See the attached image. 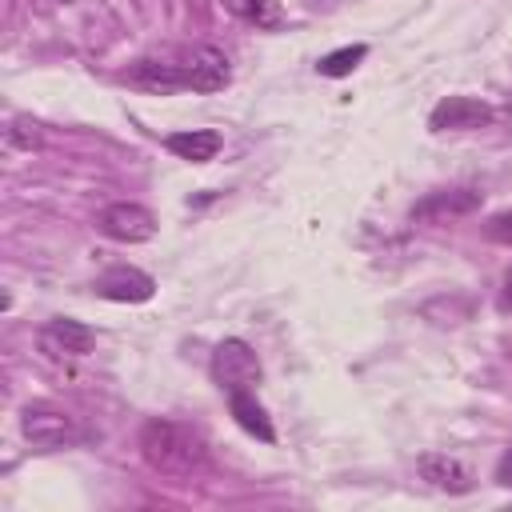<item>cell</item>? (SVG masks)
Wrapping results in <instances>:
<instances>
[{
  "instance_id": "1",
  "label": "cell",
  "mask_w": 512,
  "mask_h": 512,
  "mask_svg": "<svg viewBox=\"0 0 512 512\" xmlns=\"http://www.w3.org/2000/svg\"><path fill=\"white\" fill-rule=\"evenodd\" d=\"M140 456L164 476H192V472L204 468L208 448L192 428L156 416L140 428Z\"/></svg>"
},
{
  "instance_id": "2",
  "label": "cell",
  "mask_w": 512,
  "mask_h": 512,
  "mask_svg": "<svg viewBox=\"0 0 512 512\" xmlns=\"http://www.w3.org/2000/svg\"><path fill=\"white\" fill-rule=\"evenodd\" d=\"M212 376L224 392H240L260 384V360L244 340H220L212 352Z\"/></svg>"
},
{
  "instance_id": "3",
  "label": "cell",
  "mask_w": 512,
  "mask_h": 512,
  "mask_svg": "<svg viewBox=\"0 0 512 512\" xmlns=\"http://www.w3.org/2000/svg\"><path fill=\"white\" fill-rule=\"evenodd\" d=\"M20 432L36 448H64V444H72L80 436L76 420L64 408H52V404H28L20 412Z\"/></svg>"
},
{
  "instance_id": "4",
  "label": "cell",
  "mask_w": 512,
  "mask_h": 512,
  "mask_svg": "<svg viewBox=\"0 0 512 512\" xmlns=\"http://www.w3.org/2000/svg\"><path fill=\"white\" fill-rule=\"evenodd\" d=\"M100 232L120 244H144L156 236V216L136 200H116L100 212Z\"/></svg>"
},
{
  "instance_id": "5",
  "label": "cell",
  "mask_w": 512,
  "mask_h": 512,
  "mask_svg": "<svg viewBox=\"0 0 512 512\" xmlns=\"http://www.w3.org/2000/svg\"><path fill=\"white\" fill-rule=\"evenodd\" d=\"M416 472H420L424 484H432L436 492H448V496L472 492V484H476L472 468L460 456H448V452H424V456H416Z\"/></svg>"
},
{
  "instance_id": "6",
  "label": "cell",
  "mask_w": 512,
  "mask_h": 512,
  "mask_svg": "<svg viewBox=\"0 0 512 512\" xmlns=\"http://www.w3.org/2000/svg\"><path fill=\"white\" fill-rule=\"evenodd\" d=\"M480 208V192L476 188H444V192H428L424 200L412 204V220L420 224H444V220H460L472 216Z\"/></svg>"
},
{
  "instance_id": "7",
  "label": "cell",
  "mask_w": 512,
  "mask_h": 512,
  "mask_svg": "<svg viewBox=\"0 0 512 512\" xmlns=\"http://www.w3.org/2000/svg\"><path fill=\"white\" fill-rule=\"evenodd\" d=\"M180 72H184V88H192V92H220L232 80L228 56L220 48H208V44L204 48H192L188 60L180 64Z\"/></svg>"
},
{
  "instance_id": "8",
  "label": "cell",
  "mask_w": 512,
  "mask_h": 512,
  "mask_svg": "<svg viewBox=\"0 0 512 512\" xmlns=\"http://www.w3.org/2000/svg\"><path fill=\"white\" fill-rule=\"evenodd\" d=\"M492 120V108L476 96H444L432 116H428V128L432 132H464V128H480Z\"/></svg>"
},
{
  "instance_id": "9",
  "label": "cell",
  "mask_w": 512,
  "mask_h": 512,
  "mask_svg": "<svg viewBox=\"0 0 512 512\" xmlns=\"http://www.w3.org/2000/svg\"><path fill=\"white\" fill-rule=\"evenodd\" d=\"M96 292H100L104 300H116V304H144V300H152L156 280H152L148 272L132 268V264H120V268H108V272L96 280Z\"/></svg>"
},
{
  "instance_id": "10",
  "label": "cell",
  "mask_w": 512,
  "mask_h": 512,
  "mask_svg": "<svg viewBox=\"0 0 512 512\" xmlns=\"http://www.w3.org/2000/svg\"><path fill=\"white\" fill-rule=\"evenodd\" d=\"M40 344L56 356H88L96 348V332L80 320H68V316H56L40 328Z\"/></svg>"
},
{
  "instance_id": "11",
  "label": "cell",
  "mask_w": 512,
  "mask_h": 512,
  "mask_svg": "<svg viewBox=\"0 0 512 512\" xmlns=\"http://www.w3.org/2000/svg\"><path fill=\"white\" fill-rule=\"evenodd\" d=\"M220 132L216 128H188V132H172L164 140V148L180 160H192V164H208L216 152H220Z\"/></svg>"
},
{
  "instance_id": "12",
  "label": "cell",
  "mask_w": 512,
  "mask_h": 512,
  "mask_svg": "<svg viewBox=\"0 0 512 512\" xmlns=\"http://www.w3.org/2000/svg\"><path fill=\"white\" fill-rule=\"evenodd\" d=\"M228 408H232V416H236V424L248 432V436H256V440H264V444H272L276 440V428H272V420H268V412H264V404L252 396V388H240V392H228Z\"/></svg>"
},
{
  "instance_id": "13",
  "label": "cell",
  "mask_w": 512,
  "mask_h": 512,
  "mask_svg": "<svg viewBox=\"0 0 512 512\" xmlns=\"http://www.w3.org/2000/svg\"><path fill=\"white\" fill-rule=\"evenodd\" d=\"M132 84L148 88V92H160V96H172L176 88H184V72L180 64H160V60H140L132 72H128Z\"/></svg>"
},
{
  "instance_id": "14",
  "label": "cell",
  "mask_w": 512,
  "mask_h": 512,
  "mask_svg": "<svg viewBox=\"0 0 512 512\" xmlns=\"http://www.w3.org/2000/svg\"><path fill=\"white\" fill-rule=\"evenodd\" d=\"M228 12L256 28H280V4L276 0H228Z\"/></svg>"
},
{
  "instance_id": "15",
  "label": "cell",
  "mask_w": 512,
  "mask_h": 512,
  "mask_svg": "<svg viewBox=\"0 0 512 512\" xmlns=\"http://www.w3.org/2000/svg\"><path fill=\"white\" fill-rule=\"evenodd\" d=\"M368 56V48L364 44H344V48H336V52H328V56H320V64H316V72L320 76H332V80H340V76H348L360 60Z\"/></svg>"
},
{
  "instance_id": "16",
  "label": "cell",
  "mask_w": 512,
  "mask_h": 512,
  "mask_svg": "<svg viewBox=\"0 0 512 512\" xmlns=\"http://www.w3.org/2000/svg\"><path fill=\"white\" fill-rule=\"evenodd\" d=\"M4 144H8L12 152H32V148H40V128H36L32 120L16 116V120L4 128Z\"/></svg>"
},
{
  "instance_id": "17",
  "label": "cell",
  "mask_w": 512,
  "mask_h": 512,
  "mask_svg": "<svg viewBox=\"0 0 512 512\" xmlns=\"http://www.w3.org/2000/svg\"><path fill=\"white\" fill-rule=\"evenodd\" d=\"M484 236L496 240V244H512V212H496V216L484 224Z\"/></svg>"
},
{
  "instance_id": "18",
  "label": "cell",
  "mask_w": 512,
  "mask_h": 512,
  "mask_svg": "<svg viewBox=\"0 0 512 512\" xmlns=\"http://www.w3.org/2000/svg\"><path fill=\"white\" fill-rule=\"evenodd\" d=\"M496 480H500V484H508V488H512V452H508V456H504V460H500V468H496Z\"/></svg>"
},
{
  "instance_id": "19",
  "label": "cell",
  "mask_w": 512,
  "mask_h": 512,
  "mask_svg": "<svg viewBox=\"0 0 512 512\" xmlns=\"http://www.w3.org/2000/svg\"><path fill=\"white\" fill-rule=\"evenodd\" d=\"M504 308H512V268H508V276H504Z\"/></svg>"
}]
</instances>
